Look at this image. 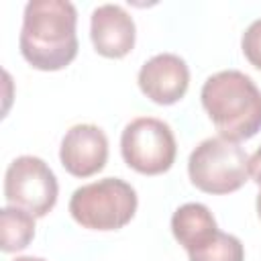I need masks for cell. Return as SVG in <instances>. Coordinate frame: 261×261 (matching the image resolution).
<instances>
[{"label": "cell", "instance_id": "obj_1", "mask_svg": "<svg viewBox=\"0 0 261 261\" xmlns=\"http://www.w3.org/2000/svg\"><path fill=\"white\" fill-rule=\"evenodd\" d=\"M77 12L67 0H31L24 6L20 53L41 71H57L77 55Z\"/></svg>", "mask_w": 261, "mask_h": 261}, {"label": "cell", "instance_id": "obj_2", "mask_svg": "<svg viewBox=\"0 0 261 261\" xmlns=\"http://www.w3.org/2000/svg\"><path fill=\"white\" fill-rule=\"evenodd\" d=\"M200 98L220 137L239 143L261 130V90L243 71L226 69L210 75Z\"/></svg>", "mask_w": 261, "mask_h": 261}, {"label": "cell", "instance_id": "obj_3", "mask_svg": "<svg viewBox=\"0 0 261 261\" xmlns=\"http://www.w3.org/2000/svg\"><path fill=\"white\" fill-rule=\"evenodd\" d=\"M137 212V192L120 177H104L77 188L69 200L71 218L84 228L118 230Z\"/></svg>", "mask_w": 261, "mask_h": 261}, {"label": "cell", "instance_id": "obj_4", "mask_svg": "<svg viewBox=\"0 0 261 261\" xmlns=\"http://www.w3.org/2000/svg\"><path fill=\"white\" fill-rule=\"evenodd\" d=\"M192 184L206 194H230L249 179V155L224 137L204 139L188 159Z\"/></svg>", "mask_w": 261, "mask_h": 261}, {"label": "cell", "instance_id": "obj_5", "mask_svg": "<svg viewBox=\"0 0 261 261\" xmlns=\"http://www.w3.org/2000/svg\"><path fill=\"white\" fill-rule=\"evenodd\" d=\"M120 153L128 167L145 175H159L175 161V137L167 122L141 116L130 120L120 137Z\"/></svg>", "mask_w": 261, "mask_h": 261}, {"label": "cell", "instance_id": "obj_6", "mask_svg": "<svg viewBox=\"0 0 261 261\" xmlns=\"http://www.w3.org/2000/svg\"><path fill=\"white\" fill-rule=\"evenodd\" d=\"M57 177L51 167L33 155L16 157L4 175V198L10 206L31 212L35 218L45 216L57 202Z\"/></svg>", "mask_w": 261, "mask_h": 261}, {"label": "cell", "instance_id": "obj_7", "mask_svg": "<svg viewBox=\"0 0 261 261\" xmlns=\"http://www.w3.org/2000/svg\"><path fill=\"white\" fill-rule=\"evenodd\" d=\"M61 165L75 177H90L98 173L108 159V139L96 124L71 126L59 149Z\"/></svg>", "mask_w": 261, "mask_h": 261}, {"label": "cell", "instance_id": "obj_8", "mask_svg": "<svg viewBox=\"0 0 261 261\" xmlns=\"http://www.w3.org/2000/svg\"><path fill=\"white\" fill-rule=\"evenodd\" d=\"M190 86V69L175 53H159L143 63L139 71L141 92L155 104H175Z\"/></svg>", "mask_w": 261, "mask_h": 261}, {"label": "cell", "instance_id": "obj_9", "mask_svg": "<svg viewBox=\"0 0 261 261\" xmlns=\"http://www.w3.org/2000/svg\"><path fill=\"white\" fill-rule=\"evenodd\" d=\"M90 37L102 57L120 59L135 47V20L122 6L102 4L92 12Z\"/></svg>", "mask_w": 261, "mask_h": 261}, {"label": "cell", "instance_id": "obj_10", "mask_svg": "<svg viewBox=\"0 0 261 261\" xmlns=\"http://www.w3.org/2000/svg\"><path fill=\"white\" fill-rule=\"evenodd\" d=\"M216 230L218 226L212 212L200 202H188L171 216V232L188 253L204 245Z\"/></svg>", "mask_w": 261, "mask_h": 261}, {"label": "cell", "instance_id": "obj_11", "mask_svg": "<svg viewBox=\"0 0 261 261\" xmlns=\"http://www.w3.org/2000/svg\"><path fill=\"white\" fill-rule=\"evenodd\" d=\"M0 232L2 251L14 253L29 247L35 237V216L16 206H4L0 210Z\"/></svg>", "mask_w": 261, "mask_h": 261}, {"label": "cell", "instance_id": "obj_12", "mask_svg": "<svg viewBox=\"0 0 261 261\" xmlns=\"http://www.w3.org/2000/svg\"><path fill=\"white\" fill-rule=\"evenodd\" d=\"M190 261H243L245 249L243 243L222 230H216L204 245L188 253Z\"/></svg>", "mask_w": 261, "mask_h": 261}, {"label": "cell", "instance_id": "obj_13", "mask_svg": "<svg viewBox=\"0 0 261 261\" xmlns=\"http://www.w3.org/2000/svg\"><path fill=\"white\" fill-rule=\"evenodd\" d=\"M241 49L251 65L261 69V18L251 22L241 39Z\"/></svg>", "mask_w": 261, "mask_h": 261}, {"label": "cell", "instance_id": "obj_14", "mask_svg": "<svg viewBox=\"0 0 261 261\" xmlns=\"http://www.w3.org/2000/svg\"><path fill=\"white\" fill-rule=\"evenodd\" d=\"M249 175L261 186V147L253 153V157L249 159Z\"/></svg>", "mask_w": 261, "mask_h": 261}, {"label": "cell", "instance_id": "obj_15", "mask_svg": "<svg viewBox=\"0 0 261 261\" xmlns=\"http://www.w3.org/2000/svg\"><path fill=\"white\" fill-rule=\"evenodd\" d=\"M14 261H45V259H41V257H16Z\"/></svg>", "mask_w": 261, "mask_h": 261}, {"label": "cell", "instance_id": "obj_16", "mask_svg": "<svg viewBox=\"0 0 261 261\" xmlns=\"http://www.w3.org/2000/svg\"><path fill=\"white\" fill-rule=\"evenodd\" d=\"M257 214H259V218H261V192H259V196H257Z\"/></svg>", "mask_w": 261, "mask_h": 261}]
</instances>
